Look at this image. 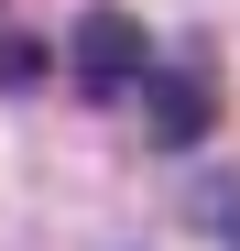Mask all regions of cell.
Instances as JSON below:
<instances>
[{
	"mask_svg": "<svg viewBox=\"0 0 240 251\" xmlns=\"http://www.w3.org/2000/svg\"><path fill=\"white\" fill-rule=\"evenodd\" d=\"M33 76H44V55H33L22 33H11V44H0V88H33Z\"/></svg>",
	"mask_w": 240,
	"mask_h": 251,
	"instance_id": "3957f363",
	"label": "cell"
},
{
	"mask_svg": "<svg viewBox=\"0 0 240 251\" xmlns=\"http://www.w3.org/2000/svg\"><path fill=\"white\" fill-rule=\"evenodd\" d=\"M66 66H76V99H131L142 76H153V44H142L131 11H88L76 44H66Z\"/></svg>",
	"mask_w": 240,
	"mask_h": 251,
	"instance_id": "6da1fadb",
	"label": "cell"
},
{
	"mask_svg": "<svg viewBox=\"0 0 240 251\" xmlns=\"http://www.w3.org/2000/svg\"><path fill=\"white\" fill-rule=\"evenodd\" d=\"M142 109H153V142H164V153L208 142V120H218L208 76H186V66H153V76H142Z\"/></svg>",
	"mask_w": 240,
	"mask_h": 251,
	"instance_id": "7a4b0ae2",
	"label": "cell"
}]
</instances>
